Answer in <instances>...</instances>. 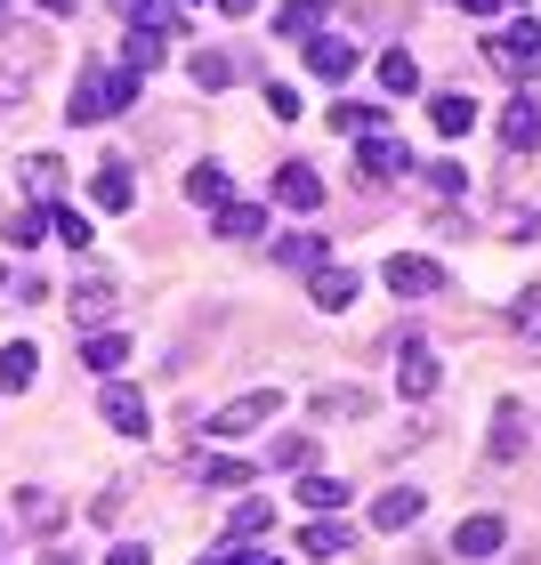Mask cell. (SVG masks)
Returning <instances> with one entry per match:
<instances>
[{
	"mask_svg": "<svg viewBox=\"0 0 541 565\" xmlns=\"http://www.w3.org/2000/svg\"><path fill=\"white\" fill-rule=\"evenodd\" d=\"M187 194L202 202V211H219V202H235V178H226L219 162H194V170H187Z\"/></svg>",
	"mask_w": 541,
	"mask_h": 565,
	"instance_id": "19",
	"label": "cell"
},
{
	"mask_svg": "<svg viewBox=\"0 0 541 565\" xmlns=\"http://www.w3.org/2000/svg\"><path fill=\"white\" fill-rule=\"evenodd\" d=\"M485 65H494V73H509V82H526V73L541 65V24H533V17L501 24V33L485 41Z\"/></svg>",
	"mask_w": 541,
	"mask_h": 565,
	"instance_id": "2",
	"label": "cell"
},
{
	"mask_svg": "<svg viewBox=\"0 0 541 565\" xmlns=\"http://www.w3.org/2000/svg\"><path fill=\"white\" fill-rule=\"evenodd\" d=\"M348 413H364V396H356V388H323L316 396V420H348Z\"/></svg>",
	"mask_w": 541,
	"mask_h": 565,
	"instance_id": "33",
	"label": "cell"
},
{
	"mask_svg": "<svg viewBox=\"0 0 541 565\" xmlns=\"http://www.w3.org/2000/svg\"><path fill=\"white\" fill-rule=\"evenodd\" d=\"M49 565H73V557H65V550H57V557H49Z\"/></svg>",
	"mask_w": 541,
	"mask_h": 565,
	"instance_id": "46",
	"label": "cell"
},
{
	"mask_svg": "<svg viewBox=\"0 0 541 565\" xmlns=\"http://www.w3.org/2000/svg\"><path fill=\"white\" fill-rule=\"evenodd\" d=\"M526 436H533L526 396H501V413H494V445H485V460H494V469H509V460L526 452Z\"/></svg>",
	"mask_w": 541,
	"mask_h": 565,
	"instance_id": "5",
	"label": "cell"
},
{
	"mask_svg": "<svg viewBox=\"0 0 541 565\" xmlns=\"http://www.w3.org/2000/svg\"><path fill=\"white\" fill-rule=\"evenodd\" d=\"M202 565H259V557H251V542H235V550H219V557H202Z\"/></svg>",
	"mask_w": 541,
	"mask_h": 565,
	"instance_id": "41",
	"label": "cell"
},
{
	"mask_svg": "<svg viewBox=\"0 0 541 565\" xmlns=\"http://www.w3.org/2000/svg\"><path fill=\"white\" fill-rule=\"evenodd\" d=\"M356 170H364V178H404V170H412V146L389 130V121H380V130L356 138Z\"/></svg>",
	"mask_w": 541,
	"mask_h": 565,
	"instance_id": "4",
	"label": "cell"
},
{
	"mask_svg": "<svg viewBox=\"0 0 541 565\" xmlns=\"http://www.w3.org/2000/svg\"><path fill=\"white\" fill-rule=\"evenodd\" d=\"M130 106H138V73L106 65V73H82V82H73V97H65V121L82 130V121H114V114H130Z\"/></svg>",
	"mask_w": 541,
	"mask_h": 565,
	"instance_id": "1",
	"label": "cell"
},
{
	"mask_svg": "<svg viewBox=\"0 0 541 565\" xmlns=\"http://www.w3.org/2000/svg\"><path fill=\"white\" fill-rule=\"evenodd\" d=\"M421 493H412V484H389V493L372 501V525H389V533H404V525H421Z\"/></svg>",
	"mask_w": 541,
	"mask_h": 565,
	"instance_id": "14",
	"label": "cell"
},
{
	"mask_svg": "<svg viewBox=\"0 0 541 565\" xmlns=\"http://www.w3.org/2000/svg\"><path fill=\"white\" fill-rule=\"evenodd\" d=\"M299 501L316 509V518H331V509H348V477H331V469H307V477H299Z\"/></svg>",
	"mask_w": 541,
	"mask_h": 565,
	"instance_id": "17",
	"label": "cell"
},
{
	"mask_svg": "<svg viewBox=\"0 0 541 565\" xmlns=\"http://www.w3.org/2000/svg\"><path fill=\"white\" fill-rule=\"evenodd\" d=\"M501 146L509 153H526V146H541V97H509V106H501Z\"/></svg>",
	"mask_w": 541,
	"mask_h": 565,
	"instance_id": "10",
	"label": "cell"
},
{
	"mask_svg": "<svg viewBox=\"0 0 541 565\" xmlns=\"http://www.w3.org/2000/svg\"><path fill=\"white\" fill-rule=\"evenodd\" d=\"M501 550H509V525L494 518V509H477V518H460V525H453V557H469V565H477V557H501Z\"/></svg>",
	"mask_w": 541,
	"mask_h": 565,
	"instance_id": "6",
	"label": "cell"
},
{
	"mask_svg": "<svg viewBox=\"0 0 541 565\" xmlns=\"http://www.w3.org/2000/svg\"><path fill=\"white\" fill-rule=\"evenodd\" d=\"M518 331H533V340H541V282H533V291H518Z\"/></svg>",
	"mask_w": 541,
	"mask_h": 565,
	"instance_id": "38",
	"label": "cell"
},
{
	"mask_svg": "<svg viewBox=\"0 0 541 565\" xmlns=\"http://www.w3.org/2000/svg\"><path fill=\"white\" fill-rule=\"evenodd\" d=\"M307 73H323V82L340 89L348 73H356V41L348 33H316V41H307Z\"/></svg>",
	"mask_w": 541,
	"mask_h": 565,
	"instance_id": "9",
	"label": "cell"
},
{
	"mask_svg": "<svg viewBox=\"0 0 541 565\" xmlns=\"http://www.w3.org/2000/svg\"><path fill=\"white\" fill-rule=\"evenodd\" d=\"M106 565H153V550H146V542H114Z\"/></svg>",
	"mask_w": 541,
	"mask_h": 565,
	"instance_id": "40",
	"label": "cell"
},
{
	"mask_svg": "<svg viewBox=\"0 0 541 565\" xmlns=\"http://www.w3.org/2000/svg\"><path fill=\"white\" fill-rule=\"evenodd\" d=\"M9 235H17V250H33V243L49 235V211H41V202H24V211L9 218Z\"/></svg>",
	"mask_w": 541,
	"mask_h": 565,
	"instance_id": "31",
	"label": "cell"
},
{
	"mask_svg": "<svg viewBox=\"0 0 541 565\" xmlns=\"http://www.w3.org/2000/svg\"><path fill=\"white\" fill-rule=\"evenodd\" d=\"M428 186H436V194H469V170H460V162H436Z\"/></svg>",
	"mask_w": 541,
	"mask_h": 565,
	"instance_id": "36",
	"label": "cell"
},
{
	"mask_svg": "<svg viewBox=\"0 0 541 565\" xmlns=\"http://www.w3.org/2000/svg\"><path fill=\"white\" fill-rule=\"evenodd\" d=\"M41 9H73V0H41Z\"/></svg>",
	"mask_w": 541,
	"mask_h": 565,
	"instance_id": "45",
	"label": "cell"
},
{
	"mask_svg": "<svg viewBox=\"0 0 541 565\" xmlns=\"http://www.w3.org/2000/svg\"><path fill=\"white\" fill-rule=\"evenodd\" d=\"M114 299H121L114 282H73V323H106Z\"/></svg>",
	"mask_w": 541,
	"mask_h": 565,
	"instance_id": "23",
	"label": "cell"
},
{
	"mask_svg": "<svg viewBox=\"0 0 541 565\" xmlns=\"http://www.w3.org/2000/svg\"><path fill=\"white\" fill-rule=\"evenodd\" d=\"M82 364L114 380L121 364H130V331H89V340H82Z\"/></svg>",
	"mask_w": 541,
	"mask_h": 565,
	"instance_id": "15",
	"label": "cell"
},
{
	"mask_svg": "<svg viewBox=\"0 0 541 565\" xmlns=\"http://www.w3.org/2000/svg\"><path fill=\"white\" fill-rule=\"evenodd\" d=\"M57 178H65V170L49 162V153H33V162H24V186H33V194H49V186H57Z\"/></svg>",
	"mask_w": 541,
	"mask_h": 565,
	"instance_id": "35",
	"label": "cell"
},
{
	"mask_svg": "<svg viewBox=\"0 0 541 565\" xmlns=\"http://www.w3.org/2000/svg\"><path fill=\"white\" fill-rule=\"evenodd\" d=\"M396 388L404 396H436V355L421 331H404V348H396Z\"/></svg>",
	"mask_w": 541,
	"mask_h": 565,
	"instance_id": "8",
	"label": "cell"
},
{
	"mask_svg": "<svg viewBox=\"0 0 541 565\" xmlns=\"http://www.w3.org/2000/svg\"><path fill=\"white\" fill-rule=\"evenodd\" d=\"M17 518H57V501H49V493H33V484H24V493H17Z\"/></svg>",
	"mask_w": 541,
	"mask_h": 565,
	"instance_id": "39",
	"label": "cell"
},
{
	"mask_svg": "<svg viewBox=\"0 0 541 565\" xmlns=\"http://www.w3.org/2000/svg\"><path fill=\"white\" fill-rule=\"evenodd\" d=\"M0 291H9V267H0Z\"/></svg>",
	"mask_w": 541,
	"mask_h": 565,
	"instance_id": "47",
	"label": "cell"
},
{
	"mask_svg": "<svg viewBox=\"0 0 541 565\" xmlns=\"http://www.w3.org/2000/svg\"><path fill=\"white\" fill-rule=\"evenodd\" d=\"M194 82H202V89H226V82H235V57H219V49H194Z\"/></svg>",
	"mask_w": 541,
	"mask_h": 565,
	"instance_id": "29",
	"label": "cell"
},
{
	"mask_svg": "<svg viewBox=\"0 0 541 565\" xmlns=\"http://www.w3.org/2000/svg\"><path fill=\"white\" fill-rule=\"evenodd\" d=\"M106 420H114L121 436H146V428H153V413H146V396H138V388H121V380L106 388Z\"/></svg>",
	"mask_w": 541,
	"mask_h": 565,
	"instance_id": "16",
	"label": "cell"
},
{
	"mask_svg": "<svg viewBox=\"0 0 541 565\" xmlns=\"http://www.w3.org/2000/svg\"><path fill=\"white\" fill-rule=\"evenodd\" d=\"M533 436H541V420H533Z\"/></svg>",
	"mask_w": 541,
	"mask_h": 565,
	"instance_id": "49",
	"label": "cell"
},
{
	"mask_svg": "<svg viewBox=\"0 0 541 565\" xmlns=\"http://www.w3.org/2000/svg\"><path fill=\"white\" fill-rule=\"evenodd\" d=\"M275 267H323V243L316 235H283L275 243Z\"/></svg>",
	"mask_w": 541,
	"mask_h": 565,
	"instance_id": "28",
	"label": "cell"
},
{
	"mask_svg": "<svg viewBox=\"0 0 541 565\" xmlns=\"http://www.w3.org/2000/svg\"><path fill=\"white\" fill-rule=\"evenodd\" d=\"M267 525H275V501L243 493V501H235V542H251V533H267Z\"/></svg>",
	"mask_w": 541,
	"mask_h": 565,
	"instance_id": "26",
	"label": "cell"
},
{
	"mask_svg": "<svg viewBox=\"0 0 541 565\" xmlns=\"http://www.w3.org/2000/svg\"><path fill=\"white\" fill-rule=\"evenodd\" d=\"M380 282H389L396 299H428V291H445V267H436V259H404V250H396V259L380 267Z\"/></svg>",
	"mask_w": 541,
	"mask_h": 565,
	"instance_id": "7",
	"label": "cell"
},
{
	"mask_svg": "<svg viewBox=\"0 0 541 565\" xmlns=\"http://www.w3.org/2000/svg\"><path fill=\"white\" fill-rule=\"evenodd\" d=\"M267 114H275V121H299V89H283V82H267Z\"/></svg>",
	"mask_w": 541,
	"mask_h": 565,
	"instance_id": "37",
	"label": "cell"
},
{
	"mask_svg": "<svg viewBox=\"0 0 541 565\" xmlns=\"http://www.w3.org/2000/svg\"><path fill=\"white\" fill-rule=\"evenodd\" d=\"M380 89H389V97H412V89H421V65H412V49H389V57H380Z\"/></svg>",
	"mask_w": 541,
	"mask_h": 565,
	"instance_id": "24",
	"label": "cell"
},
{
	"mask_svg": "<svg viewBox=\"0 0 541 565\" xmlns=\"http://www.w3.org/2000/svg\"><path fill=\"white\" fill-rule=\"evenodd\" d=\"M307 291H316V307H323V316H340V307H356V291H364V282H356V267H316V275H307Z\"/></svg>",
	"mask_w": 541,
	"mask_h": 565,
	"instance_id": "12",
	"label": "cell"
},
{
	"mask_svg": "<svg viewBox=\"0 0 541 565\" xmlns=\"http://www.w3.org/2000/svg\"><path fill=\"white\" fill-rule=\"evenodd\" d=\"M275 413H283V396H275V388H251V396H235V404H219L202 428H211V436H251V428H267Z\"/></svg>",
	"mask_w": 541,
	"mask_h": 565,
	"instance_id": "3",
	"label": "cell"
},
{
	"mask_svg": "<svg viewBox=\"0 0 541 565\" xmlns=\"http://www.w3.org/2000/svg\"><path fill=\"white\" fill-rule=\"evenodd\" d=\"M33 380H41V348L33 340H9V348H0V396H24Z\"/></svg>",
	"mask_w": 541,
	"mask_h": 565,
	"instance_id": "13",
	"label": "cell"
},
{
	"mask_svg": "<svg viewBox=\"0 0 541 565\" xmlns=\"http://www.w3.org/2000/svg\"><path fill=\"white\" fill-rule=\"evenodd\" d=\"M275 33L283 41H316L323 33V0H291V9H275Z\"/></svg>",
	"mask_w": 541,
	"mask_h": 565,
	"instance_id": "21",
	"label": "cell"
},
{
	"mask_svg": "<svg viewBox=\"0 0 541 565\" xmlns=\"http://www.w3.org/2000/svg\"><path fill=\"white\" fill-rule=\"evenodd\" d=\"M428 121H436V138H469L477 106H469V97H436V106H428Z\"/></svg>",
	"mask_w": 541,
	"mask_h": 565,
	"instance_id": "25",
	"label": "cell"
},
{
	"mask_svg": "<svg viewBox=\"0 0 541 565\" xmlns=\"http://www.w3.org/2000/svg\"><path fill=\"white\" fill-rule=\"evenodd\" d=\"M49 226H57L73 250H89V218H82V211H49Z\"/></svg>",
	"mask_w": 541,
	"mask_h": 565,
	"instance_id": "34",
	"label": "cell"
},
{
	"mask_svg": "<svg viewBox=\"0 0 541 565\" xmlns=\"http://www.w3.org/2000/svg\"><path fill=\"white\" fill-rule=\"evenodd\" d=\"M219 9H226V17H251V9H259V0H219Z\"/></svg>",
	"mask_w": 541,
	"mask_h": 565,
	"instance_id": "44",
	"label": "cell"
},
{
	"mask_svg": "<svg viewBox=\"0 0 541 565\" xmlns=\"http://www.w3.org/2000/svg\"><path fill=\"white\" fill-rule=\"evenodd\" d=\"M259 565H283V557H259Z\"/></svg>",
	"mask_w": 541,
	"mask_h": 565,
	"instance_id": "48",
	"label": "cell"
},
{
	"mask_svg": "<svg viewBox=\"0 0 541 565\" xmlns=\"http://www.w3.org/2000/svg\"><path fill=\"white\" fill-rule=\"evenodd\" d=\"M275 202H283V211H323V178L307 162H283L275 170Z\"/></svg>",
	"mask_w": 541,
	"mask_h": 565,
	"instance_id": "11",
	"label": "cell"
},
{
	"mask_svg": "<svg viewBox=\"0 0 541 565\" xmlns=\"http://www.w3.org/2000/svg\"><path fill=\"white\" fill-rule=\"evenodd\" d=\"M17 97H24V73H9V65H0V106H17Z\"/></svg>",
	"mask_w": 541,
	"mask_h": 565,
	"instance_id": "42",
	"label": "cell"
},
{
	"mask_svg": "<svg viewBox=\"0 0 541 565\" xmlns=\"http://www.w3.org/2000/svg\"><path fill=\"white\" fill-rule=\"evenodd\" d=\"M331 130H380V106H348V97H331Z\"/></svg>",
	"mask_w": 541,
	"mask_h": 565,
	"instance_id": "30",
	"label": "cell"
},
{
	"mask_svg": "<svg viewBox=\"0 0 541 565\" xmlns=\"http://www.w3.org/2000/svg\"><path fill=\"white\" fill-rule=\"evenodd\" d=\"M251 477H259V460H235V452L202 460V484H219V493H251Z\"/></svg>",
	"mask_w": 541,
	"mask_h": 565,
	"instance_id": "20",
	"label": "cell"
},
{
	"mask_svg": "<svg viewBox=\"0 0 541 565\" xmlns=\"http://www.w3.org/2000/svg\"><path fill=\"white\" fill-rule=\"evenodd\" d=\"M348 542H356V525H331V518L323 525H299V550L307 557H348Z\"/></svg>",
	"mask_w": 541,
	"mask_h": 565,
	"instance_id": "22",
	"label": "cell"
},
{
	"mask_svg": "<svg viewBox=\"0 0 541 565\" xmlns=\"http://www.w3.org/2000/svg\"><path fill=\"white\" fill-rule=\"evenodd\" d=\"M453 9H469V17H494V9H501V0H453Z\"/></svg>",
	"mask_w": 541,
	"mask_h": 565,
	"instance_id": "43",
	"label": "cell"
},
{
	"mask_svg": "<svg viewBox=\"0 0 541 565\" xmlns=\"http://www.w3.org/2000/svg\"><path fill=\"white\" fill-rule=\"evenodd\" d=\"M97 211H130V170H121V162L97 170Z\"/></svg>",
	"mask_w": 541,
	"mask_h": 565,
	"instance_id": "27",
	"label": "cell"
},
{
	"mask_svg": "<svg viewBox=\"0 0 541 565\" xmlns=\"http://www.w3.org/2000/svg\"><path fill=\"white\" fill-rule=\"evenodd\" d=\"M267 460H275V469H299V477H307V460H316V436H283Z\"/></svg>",
	"mask_w": 541,
	"mask_h": 565,
	"instance_id": "32",
	"label": "cell"
},
{
	"mask_svg": "<svg viewBox=\"0 0 541 565\" xmlns=\"http://www.w3.org/2000/svg\"><path fill=\"white\" fill-rule=\"evenodd\" d=\"M211 226H219L226 243H251V235L267 226V211H259V202H219V211H211Z\"/></svg>",
	"mask_w": 541,
	"mask_h": 565,
	"instance_id": "18",
	"label": "cell"
}]
</instances>
